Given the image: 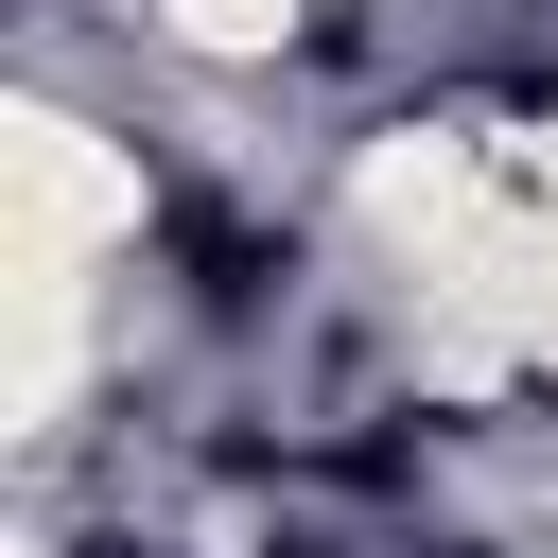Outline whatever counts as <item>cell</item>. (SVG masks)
Masks as SVG:
<instances>
[{
	"label": "cell",
	"mask_w": 558,
	"mask_h": 558,
	"mask_svg": "<svg viewBox=\"0 0 558 558\" xmlns=\"http://www.w3.org/2000/svg\"><path fill=\"white\" fill-rule=\"evenodd\" d=\"M157 244V157H140V122H105V105H70L52 70L17 87V122H0V279H122Z\"/></svg>",
	"instance_id": "obj_1"
},
{
	"label": "cell",
	"mask_w": 558,
	"mask_h": 558,
	"mask_svg": "<svg viewBox=\"0 0 558 558\" xmlns=\"http://www.w3.org/2000/svg\"><path fill=\"white\" fill-rule=\"evenodd\" d=\"M122 17H140V52H174L192 87H262V70L314 52V0H122Z\"/></svg>",
	"instance_id": "obj_2"
}]
</instances>
